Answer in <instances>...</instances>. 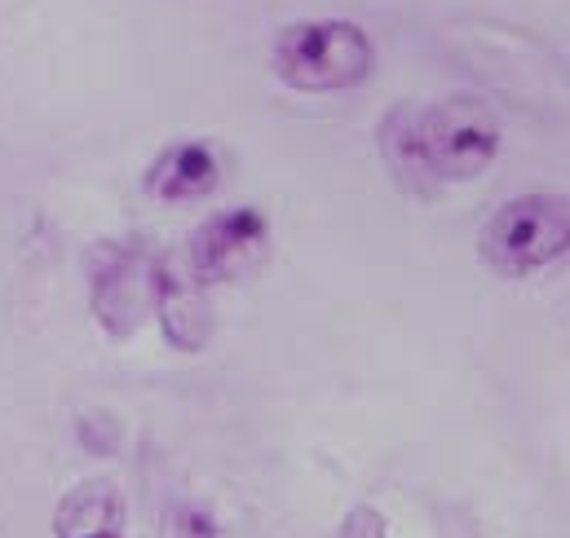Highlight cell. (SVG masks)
<instances>
[{
  "mask_svg": "<svg viewBox=\"0 0 570 538\" xmlns=\"http://www.w3.org/2000/svg\"><path fill=\"white\" fill-rule=\"evenodd\" d=\"M155 309H159L164 331H168L173 345H181V349H199L204 345V336H208V309L199 305L195 282H181V278H173L168 269L159 266Z\"/></svg>",
  "mask_w": 570,
  "mask_h": 538,
  "instance_id": "6",
  "label": "cell"
},
{
  "mask_svg": "<svg viewBox=\"0 0 570 538\" xmlns=\"http://www.w3.org/2000/svg\"><path fill=\"white\" fill-rule=\"evenodd\" d=\"M266 243V217L257 208H230L190 235V273L195 282H235L262 266Z\"/></svg>",
  "mask_w": 570,
  "mask_h": 538,
  "instance_id": "4",
  "label": "cell"
},
{
  "mask_svg": "<svg viewBox=\"0 0 570 538\" xmlns=\"http://www.w3.org/2000/svg\"><path fill=\"white\" fill-rule=\"evenodd\" d=\"M376 67V49L358 22L309 18L292 22L275 40V76L296 93H345L358 89Z\"/></svg>",
  "mask_w": 570,
  "mask_h": 538,
  "instance_id": "2",
  "label": "cell"
},
{
  "mask_svg": "<svg viewBox=\"0 0 570 538\" xmlns=\"http://www.w3.org/2000/svg\"><path fill=\"white\" fill-rule=\"evenodd\" d=\"M341 538H385V521H381L372 508H358V512L345 521Z\"/></svg>",
  "mask_w": 570,
  "mask_h": 538,
  "instance_id": "7",
  "label": "cell"
},
{
  "mask_svg": "<svg viewBox=\"0 0 570 538\" xmlns=\"http://www.w3.org/2000/svg\"><path fill=\"white\" fill-rule=\"evenodd\" d=\"M381 150L403 186L473 181L500 155V124L478 98L399 107L381 124Z\"/></svg>",
  "mask_w": 570,
  "mask_h": 538,
  "instance_id": "1",
  "label": "cell"
},
{
  "mask_svg": "<svg viewBox=\"0 0 570 538\" xmlns=\"http://www.w3.org/2000/svg\"><path fill=\"white\" fill-rule=\"evenodd\" d=\"M482 261L504 278H527L570 252V195H518L491 212L478 239Z\"/></svg>",
  "mask_w": 570,
  "mask_h": 538,
  "instance_id": "3",
  "label": "cell"
},
{
  "mask_svg": "<svg viewBox=\"0 0 570 538\" xmlns=\"http://www.w3.org/2000/svg\"><path fill=\"white\" fill-rule=\"evenodd\" d=\"M217 181H222V163H217V150L208 141H177L146 172V190L164 203L204 199L217 190Z\"/></svg>",
  "mask_w": 570,
  "mask_h": 538,
  "instance_id": "5",
  "label": "cell"
}]
</instances>
